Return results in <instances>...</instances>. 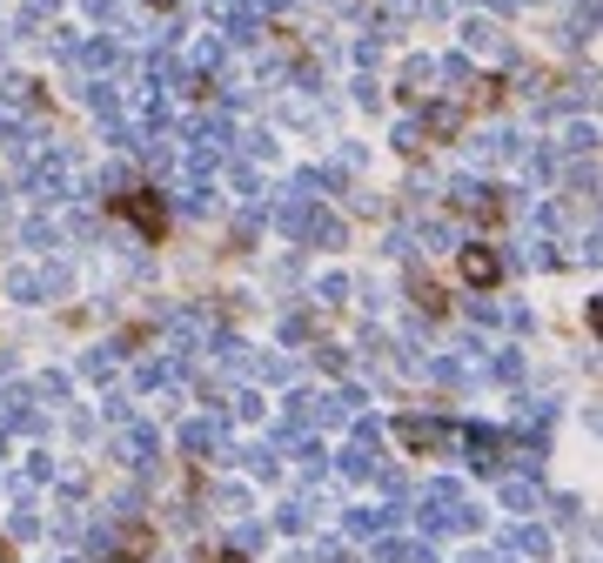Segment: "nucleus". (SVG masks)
<instances>
[{"label": "nucleus", "instance_id": "1", "mask_svg": "<svg viewBox=\"0 0 603 563\" xmlns=\"http://www.w3.org/2000/svg\"><path fill=\"white\" fill-rule=\"evenodd\" d=\"M95 543L114 556V563H141L154 550V530L148 523H108V530H95Z\"/></svg>", "mask_w": 603, "mask_h": 563}, {"label": "nucleus", "instance_id": "2", "mask_svg": "<svg viewBox=\"0 0 603 563\" xmlns=\"http://www.w3.org/2000/svg\"><path fill=\"white\" fill-rule=\"evenodd\" d=\"M114 209L128 215V222H135V228H141L148 241H154L161 228H168V201H161L154 188H135V195H114Z\"/></svg>", "mask_w": 603, "mask_h": 563}, {"label": "nucleus", "instance_id": "3", "mask_svg": "<svg viewBox=\"0 0 603 563\" xmlns=\"http://www.w3.org/2000/svg\"><path fill=\"white\" fill-rule=\"evenodd\" d=\"M497 275H503L497 249H482V241H469V249H463V282H469V289H490Z\"/></svg>", "mask_w": 603, "mask_h": 563}, {"label": "nucleus", "instance_id": "4", "mask_svg": "<svg viewBox=\"0 0 603 563\" xmlns=\"http://www.w3.org/2000/svg\"><path fill=\"white\" fill-rule=\"evenodd\" d=\"M463 121H469V108H463V101H436V108H429V121H423V135L456 141V135H463Z\"/></svg>", "mask_w": 603, "mask_h": 563}, {"label": "nucleus", "instance_id": "5", "mask_svg": "<svg viewBox=\"0 0 603 563\" xmlns=\"http://www.w3.org/2000/svg\"><path fill=\"white\" fill-rule=\"evenodd\" d=\"M456 209H469V215H503V188H482V182H456Z\"/></svg>", "mask_w": 603, "mask_h": 563}, {"label": "nucleus", "instance_id": "6", "mask_svg": "<svg viewBox=\"0 0 603 563\" xmlns=\"http://www.w3.org/2000/svg\"><path fill=\"white\" fill-rule=\"evenodd\" d=\"M395 436L410 442V450H423V456H429V450H442V436H450V429L429 423V416H402V423H395Z\"/></svg>", "mask_w": 603, "mask_h": 563}, {"label": "nucleus", "instance_id": "7", "mask_svg": "<svg viewBox=\"0 0 603 563\" xmlns=\"http://www.w3.org/2000/svg\"><path fill=\"white\" fill-rule=\"evenodd\" d=\"M503 101V80L497 74H469L463 80V108H497Z\"/></svg>", "mask_w": 603, "mask_h": 563}, {"label": "nucleus", "instance_id": "8", "mask_svg": "<svg viewBox=\"0 0 603 563\" xmlns=\"http://www.w3.org/2000/svg\"><path fill=\"white\" fill-rule=\"evenodd\" d=\"M429 80H436V61H410V67H402V95L423 101V95H429Z\"/></svg>", "mask_w": 603, "mask_h": 563}, {"label": "nucleus", "instance_id": "9", "mask_svg": "<svg viewBox=\"0 0 603 563\" xmlns=\"http://www.w3.org/2000/svg\"><path fill=\"white\" fill-rule=\"evenodd\" d=\"M121 456H128V463H154V429H128V436H121Z\"/></svg>", "mask_w": 603, "mask_h": 563}, {"label": "nucleus", "instance_id": "10", "mask_svg": "<svg viewBox=\"0 0 603 563\" xmlns=\"http://www.w3.org/2000/svg\"><path fill=\"white\" fill-rule=\"evenodd\" d=\"M497 450H503V442H497L490 429H469V463H476V470H497Z\"/></svg>", "mask_w": 603, "mask_h": 563}, {"label": "nucleus", "instance_id": "11", "mask_svg": "<svg viewBox=\"0 0 603 563\" xmlns=\"http://www.w3.org/2000/svg\"><path fill=\"white\" fill-rule=\"evenodd\" d=\"M389 516H395V510H355L349 530H355V537H376V530H389Z\"/></svg>", "mask_w": 603, "mask_h": 563}, {"label": "nucleus", "instance_id": "12", "mask_svg": "<svg viewBox=\"0 0 603 563\" xmlns=\"http://www.w3.org/2000/svg\"><path fill=\"white\" fill-rule=\"evenodd\" d=\"M510 550H523V556H550V537H543V530H510Z\"/></svg>", "mask_w": 603, "mask_h": 563}, {"label": "nucleus", "instance_id": "13", "mask_svg": "<svg viewBox=\"0 0 603 563\" xmlns=\"http://www.w3.org/2000/svg\"><path fill=\"white\" fill-rule=\"evenodd\" d=\"M410 296L423 302V315H442V289H436V282H423V275H416V282H410Z\"/></svg>", "mask_w": 603, "mask_h": 563}, {"label": "nucleus", "instance_id": "14", "mask_svg": "<svg viewBox=\"0 0 603 563\" xmlns=\"http://www.w3.org/2000/svg\"><path fill=\"white\" fill-rule=\"evenodd\" d=\"M181 442L201 456V450H215V429H209V423H188V436H181Z\"/></svg>", "mask_w": 603, "mask_h": 563}, {"label": "nucleus", "instance_id": "15", "mask_svg": "<svg viewBox=\"0 0 603 563\" xmlns=\"http://www.w3.org/2000/svg\"><path fill=\"white\" fill-rule=\"evenodd\" d=\"M503 497H510V510H530V503H537V490H530V483H510Z\"/></svg>", "mask_w": 603, "mask_h": 563}, {"label": "nucleus", "instance_id": "16", "mask_svg": "<svg viewBox=\"0 0 603 563\" xmlns=\"http://www.w3.org/2000/svg\"><path fill=\"white\" fill-rule=\"evenodd\" d=\"M0 563H14V550H8V543H0Z\"/></svg>", "mask_w": 603, "mask_h": 563}]
</instances>
